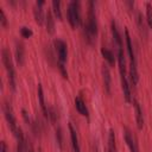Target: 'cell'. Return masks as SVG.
Wrapping results in <instances>:
<instances>
[{
  "label": "cell",
  "mask_w": 152,
  "mask_h": 152,
  "mask_svg": "<svg viewBox=\"0 0 152 152\" xmlns=\"http://www.w3.org/2000/svg\"><path fill=\"white\" fill-rule=\"evenodd\" d=\"M52 8H53V13L56 15V18H58L59 20L62 19V11H61V1L59 0H53L52 1Z\"/></svg>",
  "instance_id": "ffe728a7"
},
{
  "label": "cell",
  "mask_w": 152,
  "mask_h": 152,
  "mask_svg": "<svg viewBox=\"0 0 152 152\" xmlns=\"http://www.w3.org/2000/svg\"><path fill=\"white\" fill-rule=\"evenodd\" d=\"M57 113H56V110H55V108L53 107H50L49 109H48V119H50L52 122H56V120H57Z\"/></svg>",
  "instance_id": "d4e9b609"
},
{
  "label": "cell",
  "mask_w": 152,
  "mask_h": 152,
  "mask_svg": "<svg viewBox=\"0 0 152 152\" xmlns=\"http://www.w3.org/2000/svg\"><path fill=\"white\" fill-rule=\"evenodd\" d=\"M101 53H102V56L104 57V59H106L110 65H114V63H115V57H114V53H113L109 49H107V48H101Z\"/></svg>",
  "instance_id": "ac0fdd59"
},
{
  "label": "cell",
  "mask_w": 152,
  "mask_h": 152,
  "mask_svg": "<svg viewBox=\"0 0 152 152\" xmlns=\"http://www.w3.org/2000/svg\"><path fill=\"white\" fill-rule=\"evenodd\" d=\"M2 110H4V114H5V118H6V121L12 131V133L14 134L17 132V129L19 128V126L17 125V119H15V115H14V112H13V108L12 106L5 101L4 102V106H2Z\"/></svg>",
  "instance_id": "277c9868"
},
{
  "label": "cell",
  "mask_w": 152,
  "mask_h": 152,
  "mask_svg": "<svg viewBox=\"0 0 152 152\" xmlns=\"http://www.w3.org/2000/svg\"><path fill=\"white\" fill-rule=\"evenodd\" d=\"M84 32H86L88 42H90V43L97 34V21H96V14H95L93 1H89V11H88L87 20L84 24Z\"/></svg>",
  "instance_id": "6da1fadb"
},
{
  "label": "cell",
  "mask_w": 152,
  "mask_h": 152,
  "mask_svg": "<svg viewBox=\"0 0 152 152\" xmlns=\"http://www.w3.org/2000/svg\"><path fill=\"white\" fill-rule=\"evenodd\" d=\"M68 126H69V131H70V139H71L72 150H74V152H81V147H80V144H78V137H77L76 129L74 128L71 122H69Z\"/></svg>",
  "instance_id": "30bf717a"
},
{
  "label": "cell",
  "mask_w": 152,
  "mask_h": 152,
  "mask_svg": "<svg viewBox=\"0 0 152 152\" xmlns=\"http://www.w3.org/2000/svg\"><path fill=\"white\" fill-rule=\"evenodd\" d=\"M108 152H116V142H115V134L114 131L110 129L108 134Z\"/></svg>",
  "instance_id": "d6986e66"
},
{
  "label": "cell",
  "mask_w": 152,
  "mask_h": 152,
  "mask_svg": "<svg viewBox=\"0 0 152 152\" xmlns=\"http://www.w3.org/2000/svg\"><path fill=\"white\" fill-rule=\"evenodd\" d=\"M102 77H103L104 89H106V91L109 94V93H110V82H112V77H110L109 68H108L107 64H103V65H102Z\"/></svg>",
  "instance_id": "8fae6325"
},
{
  "label": "cell",
  "mask_w": 152,
  "mask_h": 152,
  "mask_svg": "<svg viewBox=\"0 0 152 152\" xmlns=\"http://www.w3.org/2000/svg\"><path fill=\"white\" fill-rule=\"evenodd\" d=\"M134 103V108H135V118H137V125L139 128H142L144 126V115H142V110L141 107L139 104V102L137 100H133Z\"/></svg>",
  "instance_id": "2e32d148"
},
{
  "label": "cell",
  "mask_w": 152,
  "mask_h": 152,
  "mask_svg": "<svg viewBox=\"0 0 152 152\" xmlns=\"http://www.w3.org/2000/svg\"><path fill=\"white\" fill-rule=\"evenodd\" d=\"M14 52H15L17 63H18L19 65H23L24 58H25V46H24V43H23V42L15 40V49H14Z\"/></svg>",
  "instance_id": "9c48e42d"
},
{
  "label": "cell",
  "mask_w": 152,
  "mask_h": 152,
  "mask_svg": "<svg viewBox=\"0 0 152 152\" xmlns=\"http://www.w3.org/2000/svg\"><path fill=\"white\" fill-rule=\"evenodd\" d=\"M56 140H57L58 146L62 148L63 147V133H62V128L61 127H58L56 129Z\"/></svg>",
  "instance_id": "cb8c5ba5"
},
{
  "label": "cell",
  "mask_w": 152,
  "mask_h": 152,
  "mask_svg": "<svg viewBox=\"0 0 152 152\" xmlns=\"http://www.w3.org/2000/svg\"><path fill=\"white\" fill-rule=\"evenodd\" d=\"M37 94H38V100H39V104H40V108H42V110H43V114H44V116L48 119V107H46V104H45V100H44V93H43V87H42V84L39 83L38 84V88H37Z\"/></svg>",
  "instance_id": "9a60e30c"
},
{
  "label": "cell",
  "mask_w": 152,
  "mask_h": 152,
  "mask_svg": "<svg viewBox=\"0 0 152 152\" xmlns=\"http://www.w3.org/2000/svg\"><path fill=\"white\" fill-rule=\"evenodd\" d=\"M124 138H125V141L127 142V146H128V148H129L131 152H139L138 151V144L135 141V138L133 137L132 132L127 127L124 128Z\"/></svg>",
  "instance_id": "52a82bcc"
},
{
  "label": "cell",
  "mask_w": 152,
  "mask_h": 152,
  "mask_svg": "<svg viewBox=\"0 0 152 152\" xmlns=\"http://www.w3.org/2000/svg\"><path fill=\"white\" fill-rule=\"evenodd\" d=\"M32 30L28 27V26H21L20 27V34L24 37V38H30L32 36Z\"/></svg>",
  "instance_id": "603a6c76"
},
{
  "label": "cell",
  "mask_w": 152,
  "mask_h": 152,
  "mask_svg": "<svg viewBox=\"0 0 152 152\" xmlns=\"http://www.w3.org/2000/svg\"><path fill=\"white\" fill-rule=\"evenodd\" d=\"M1 56H2V63L5 65V69L7 71V77H8V83L10 87L13 91H15V71L12 62V57L10 53V50L7 48H4L1 50Z\"/></svg>",
  "instance_id": "7a4b0ae2"
},
{
  "label": "cell",
  "mask_w": 152,
  "mask_h": 152,
  "mask_svg": "<svg viewBox=\"0 0 152 152\" xmlns=\"http://www.w3.org/2000/svg\"><path fill=\"white\" fill-rule=\"evenodd\" d=\"M0 21H1V25L2 26H6L7 25V18H6V14L4 12V8L0 7Z\"/></svg>",
  "instance_id": "4316f807"
},
{
  "label": "cell",
  "mask_w": 152,
  "mask_h": 152,
  "mask_svg": "<svg viewBox=\"0 0 152 152\" xmlns=\"http://www.w3.org/2000/svg\"><path fill=\"white\" fill-rule=\"evenodd\" d=\"M24 151H25V152H34L33 145H32L30 138L26 137V135H25V139H24Z\"/></svg>",
  "instance_id": "7402d4cb"
},
{
  "label": "cell",
  "mask_w": 152,
  "mask_h": 152,
  "mask_svg": "<svg viewBox=\"0 0 152 152\" xmlns=\"http://www.w3.org/2000/svg\"><path fill=\"white\" fill-rule=\"evenodd\" d=\"M146 21L152 27V5H151V2H146Z\"/></svg>",
  "instance_id": "44dd1931"
},
{
  "label": "cell",
  "mask_w": 152,
  "mask_h": 152,
  "mask_svg": "<svg viewBox=\"0 0 152 152\" xmlns=\"http://www.w3.org/2000/svg\"><path fill=\"white\" fill-rule=\"evenodd\" d=\"M125 37H126V45H127V51H128V56H129V64L137 65L135 53H134V50H133V45H132L131 37H129V32H128L127 28L125 30Z\"/></svg>",
  "instance_id": "ba28073f"
},
{
  "label": "cell",
  "mask_w": 152,
  "mask_h": 152,
  "mask_svg": "<svg viewBox=\"0 0 152 152\" xmlns=\"http://www.w3.org/2000/svg\"><path fill=\"white\" fill-rule=\"evenodd\" d=\"M45 25H46V31L49 33H53L55 32V19L52 17L51 11L48 10L46 14H45Z\"/></svg>",
  "instance_id": "e0dca14e"
},
{
  "label": "cell",
  "mask_w": 152,
  "mask_h": 152,
  "mask_svg": "<svg viewBox=\"0 0 152 152\" xmlns=\"http://www.w3.org/2000/svg\"><path fill=\"white\" fill-rule=\"evenodd\" d=\"M144 18H142V15H141V13L140 12H138V25H139V27H140V30L144 32V34H146V28H145V23H144V20H142Z\"/></svg>",
  "instance_id": "484cf974"
},
{
  "label": "cell",
  "mask_w": 152,
  "mask_h": 152,
  "mask_svg": "<svg viewBox=\"0 0 152 152\" xmlns=\"http://www.w3.org/2000/svg\"><path fill=\"white\" fill-rule=\"evenodd\" d=\"M75 107H76V109L78 110L80 114H82L86 118L89 116V112H88V108L86 106V102L83 101V99L81 96H76L75 97Z\"/></svg>",
  "instance_id": "7c38bea8"
},
{
  "label": "cell",
  "mask_w": 152,
  "mask_h": 152,
  "mask_svg": "<svg viewBox=\"0 0 152 152\" xmlns=\"http://www.w3.org/2000/svg\"><path fill=\"white\" fill-rule=\"evenodd\" d=\"M43 5H44V1L39 0V1H36L34 6H33V15H34L37 24H39V25H43L45 21V14L43 11Z\"/></svg>",
  "instance_id": "8992f818"
},
{
  "label": "cell",
  "mask_w": 152,
  "mask_h": 152,
  "mask_svg": "<svg viewBox=\"0 0 152 152\" xmlns=\"http://www.w3.org/2000/svg\"><path fill=\"white\" fill-rule=\"evenodd\" d=\"M68 20L72 27L81 24V4L80 1L72 0L68 5Z\"/></svg>",
  "instance_id": "3957f363"
},
{
  "label": "cell",
  "mask_w": 152,
  "mask_h": 152,
  "mask_svg": "<svg viewBox=\"0 0 152 152\" xmlns=\"http://www.w3.org/2000/svg\"><path fill=\"white\" fill-rule=\"evenodd\" d=\"M53 45H55V50L57 52L58 56V65H64V63L66 62V57H68V45L63 39H55L53 40Z\"/></svg>",
  "instance_id": "5b68a950"
},
{
  "label": "cell",
  "mask_w": 152,
  "mask_h": 152,
  "mask_svg": "<svg viewBox=\"0 0 152 152\" xmlns=\"http://www.w3.org/2000/svg\"><path fill=\"white\" fill-rule=\"evenodd\" d=\"M110 30H112V34H113V39L116 44L118 48H122V38H121V34L118 30V26H116V23L114 20L110 21Z\"/></svg>",
  "instance_id": "4fadbf2b"
},
{
  "label": "cell",
  "mask_w": 152,
  "mask_h": 152,
  "mask_svg": "<svg viewBox=\"0 0 152 152\" xmlns=\"http://www.w3.org/2000/svg\"><path fill=\"white\" fill-rule=\"evenodd\" d=\"M1 152H7V145L5 141H1Z\"/></svg>",
  "instance_id": "83f0119b"
},
{
  "label": "cell",
  "mask_w": 152,
  "mask_h": 152,
  "mask_svg": "<svg viewBox=\"0 0 152 152\" xmlns=\"http://www.w3.org/2000/svg\"><path fill=\"white\" fill-rule=\"evenodd\" d=\"M120 78H121V87H122L125 100H126V102H131L132 101V94H131V88L128 86V81H127L126 76H120Z\"/></svg>",
  "instance_id": "5bb4252c"
}]
</instances>
